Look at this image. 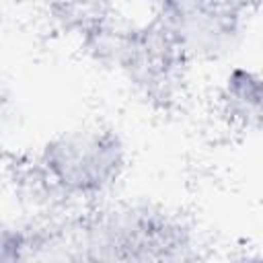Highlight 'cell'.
<instances>
[{"instance_id":"1","label":"cell","mask_w":263,"mask_h":263,"mask_svg":"<svg viewBox=\"0 0 263 263\" xmlns=\"http://www.w3.org/2000/svg\"><path fill=\"white\" fill-rule=\"evenodd\" d=\"M74 259L185 261L195 255L193 224L175 208L152 199L101 203L70 236Z\"/></svg>"},{"instance_id":"2","label":"cell","mask_w":263,"mask_h":263,"mask_svg":"<svg viewBox=\"0 0 263 263\" xmlns=\"http://www.w3.org/2000/svg\"><path fill=\"white\" fill-rule=\"evenodd\" d=\"M129 168V146L119 129L86 123L49 136L33 158L41 189L55 199L97 205L123 181Z\"/></svg>"},{"instance_id":"3","label":"cell","mask_w":263,"mask_h":263,"mask_svg":"<svg viewBox=\"0 0 263 263\" xmlns=\"http://www.w3.org/2000/svg\"><path fill=\"white\" fill-rule=\"evenodd\" d=\"M78 29L80 41L95 58L144 99H171L185 78L189 62L154 16L119 23L95 12Z\"/></svg>"},{"instance_id":"4","label":"cell","mask_w":263,"mask_h":263,"mask_svg":"<svg viewBox=\"0 0 263 263\" xmlns=\"http://www.w3.org/2000/svg\"><path fill=\"white\" fill-rule=\"evenodd\" d=\"M152 16L191 64L232 58L249 37L251 0H158Z\"/></svg>"},{"instance_id":"5","label":"cell","mask_w":263,"mask_h":263,"mask_svg":"<svg viewBox=\"0 0 263 263\" xmlns=\"http://www.w3.org/2000/svg\"><path fill=\"white\" fill-rule=\"evenodd\" d=\"M222 115L240 129L255 132L261 123L263 84L259 70L247 64H230L218 84Z\"/></svg>"},{"instance_id":"6","label":"cell","mask_w":263,"mask_h":263,"mask_svg":"<svg viewBox=\"0 0 263 263\" xmlns=\"http://www.w3.org/2000/svg\"><path fill=\"white\" fill-rule=\"evenodd\" d=\"M58 240L47 228L0 214V263L51 257L49 249H58Z\"/></svg>"},{"instance_id":"7","label":"cell","mask_w":263,"mask_h":263,"mask_svg":"<svg viewBox=\"0 0 263 263\" xmlns=\"http://www.w3.org/2000/svg\"><path fill=\"white\" fill-rule=\"evenodd\" d=\"M8 107H10V97H8L6 88H4V84L0 82V127H2L4 119H6V115H8Z\"/></svg>"}]
</instances>
